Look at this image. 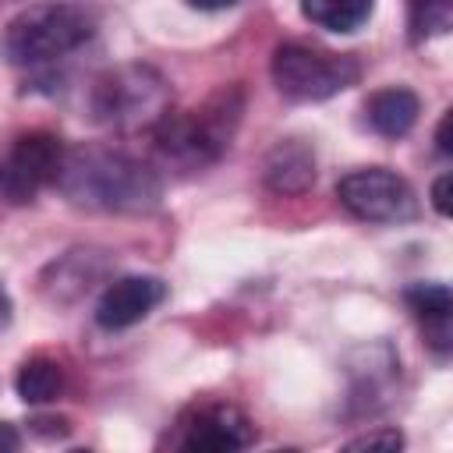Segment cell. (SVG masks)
Segmentation results:
<instances>
[{
  "label": "cell",
  "mask_w": 453,
  "mask_h": 453,
  "mask_svg": "<svg viewBox=\"0 0 453 453\" xmlns=\"http://www.w3.org/2000/svg\"><path fill=\"white\" fill-rule=\"evenodd\" d=\"M53 184L67 202L99 212H145L163 198V184L152 166L106 145L67 149Z\"/></svg>",
  "instance_id": "obj_1"
},
{
  "label": "cell",
  "mask_w": 453,
  "mask_h": 453,
  "mask_svg": "<svg viewBox=\"0 0 453 453\" xmlns=\"http://www.w3.org/2000/svg\"><path fill=\"white\" fill-rule=\"evenodd\" d=\"M241 110H244L241 88L226 85L216 96H209L198 110L166 113L152 127L156 152L180 170H202L230 149V138L241 124Z\"/></svg>",
  "instance_id": "obj_2"
},
{
  "label": "cell",
  "mask_w": 453,
  "mask_h": 453,
  "mask_svg": "<svg viewBox=\"0 0 453 453\" xmlns=\"http://www.w3.org/2000/svg\"><path fill=\"white\" fill-rule=\"evenodd\" d=\"M92 32V14H85L78 4H35L7 21L0 53L14 67H46L85 46Z\"/></svg>",
  "instance_id": "obj_3"
},
{
  "label": "cell",
  "mask_w": 453,
  "mask_h": 453,
  "mask_svg": "<svg viewBox=\"0 0 453 453\" xmlns=\"http://www.w3.org/2000/svg\"><path fill=\"white\" fill-rule=\"evenodd\" d=\"M88 110L110 131H152L170 113V85L149 64H120L92 81Z\"/></svg>",
  "instance_id": "obj_4"
},
{
  "label": "cell",
  "mask_w": 453,
  "mask_h": 453,
  "mask_svg": "<svg viewBox=\"0 0 453 453\" xmlns=\"http://www.w3.org/2000/svg\"><path fill=\"white\" fill-rule=\"evenodd\" d=\"M273 85L294 103H322L361 78V64L350 53H329L308 42H280L269 60Z\"/></svg>",
  "instance_id": "obj_5"
},
{
  "label": "cell",
  "mask_w": 453,
  "mask_h": 453,
  "mask_svg": "<svg viewBox=\"0 0 453 453\" xmlns=\"http://www.w3.org/2000/svg\"><path fill=\"white\" fill-rule=\"evenodd\" d=\"M336 198L350 216L365 223H407L418 216L414 188L386 166L350 170L347 177H340Z\"/></svg>",
  "instance_id": "obj_6"
},
{
  "label": "cell",
  "mask_w": 453,
  "mask_h": 453,
  "mask_svg": "<svg viewBox=\"0 0 453 453\" xmlns=\"http://www.w3.org/2000/svg\"><path fill=\"white\" fill-rule=\"evenodd\" d=\"M64 152L67 149L53 131L21 134L11 149V156L0 163V191L11 202H32L46 184L57 180Z\"/></svg>",
  "instance_id": "obj_7"
},
{
  "label": "cell",
  "mask_w": 453,
  "mask_h": 453,
  "mask_svg": "<svg viewBox=\"0 0 453 453\" xmlns=\"http://www.w3.org/2000/svg\"><path fill=\"white\" fill-rule=\"evenodd\" d=\"M255 425L251 418L234 407V403H195L191 411L180 414L177 435L170 439L180 449H198V453H234L251 446Z\"/></svg>",
  "instance_id": "obj_8"
},
{
  "label": "cell",
  "mask_w": 453,
  "mask_h": 453,
  "mask_svg": "<svg viewBox=\"0 0 453 453\" xmlns=\"http://www.w3.org/2000/svg\"><path fill=\"white\" fill-rule=\"evenodd\" d=\"M166 297V283L159 276H120L113 280L99 304H96V322L99 329H127L134 322H142L145 315H152Z\"/></svg>",
  "instance_id": "obj_9"
},
{
  "label": "cell",
  "mask_w": 453,
  "mask_h": 453,
  "mask_svg": "<svg viewBox=\"0 0 453 453\" xmlns=\"http://www.w3.org/2000/svg\"><path fill=\"white\" fill-rule=\"evenodd\" d=\"M418 113H421V99L407 85H386L372 92L365 103V120L382 138H403L418 124Z\"/></svg>",
  "instance_id": "obj_10"
},
{
  "label": "cell",
  "mask_w": 453,
  "mask_h": 453,
  "mask_svg": "<svg viewBox=\"0 0 453 453\" xmlns=\"http://www.w3.org/2000/svg\"><path fill=\"white\" fill-rule=\"evenodd\" d=\"M407 308L414 311V319L421 322L425 340L446 354L449 350V315H453V297L446 283H414L407 287Z\"/></svg>",
  "instance_id": "obj_11"
},
{
  "label": "cell",
  "mask_w": 453,
  "mask_h": 453,
  "mask_svg": "<svg viewBox=\"0 0 453 453\" xmlns=\"http://www.w3.org/2000/svg\"><path fill=\"white\" fill-rule=\"evenodd\" d=\"M265 184L280 195H301L315 184V156L301 142H280L265 159Z\"/></svg>",
  "instance_id": "obj_12"
},
{
  "label": "cell",
  "mask_w": 453,
  "mask_h": 453,
  "mask_svg": "<svg viewBox=\"0 0 453 453\" xmlns=\"http://www.w3.org/2000/svg\"><path fill=\"white\" fill-rule=\"evenodd\" d=\"M67 386V375H64V365L50 354H32L21 361L18 375H14V389L25 403H50L64 393Z\"/></svg>",
  "instance_id": "obj_13"
},
{
  "label": "cell",
  "mask_w": 453,
  "mask_h": 453,
  "mask_svg": "<svg viewBox=\"0 0 453 453\" xmlns=\"http://www.w3.org/2000/svg\"><path fill=\"white\" fill-rule=\"evenodd\" d=\"M375 11V0H301V14L326 32H357Z\"/></svg>",
  "instance_id": "obj_14"
},
{
  "label": "cell",
  "mask_w": 453,
  "mask_h": 453,
  "mask_svg": "<svg viewBox=\"0 0 453 453\" xmlns=\"http://www.w3.org/2000/svg\"><path fill=\"white\" fill-rule=\"evenodd\" d=\"M407 18L414 39L446 35L453 25V0H407Z\"/></svg>",
  "instance_id": "obj_15"
},
{
  "label": "cell",
  "mask_w": 453,
  "mask_h": 453,
  "mask_svg": "<svg viewBox=\"0 0 453 453\" xmlns=\"http://www.w3.org/2000/svg\"><path fill=\"white\" fill-rule=\"evenodd\" d=\"M403 435L396 428H379V432H365L357 439L347 442V449H400Z\"/></svg>",
  "instance_id": "obj_16"
},
{
  "label": "cell",
  "mask_w": 453,
  "mask_h": 453,
  "mask_svg": "<svg viewBox=\"0 0 453 453\" xmlns=\"http://www.w3.org/2000/svg\"><path fill=\"white\" fill-rule=\"evenodd\" d=\"M449 173H442L435 184H432V205H435V212L439 216H449Z\"/></svg>",
  "instance_id": "obj_17"
},
{
  "label": "cell",
  "mask_w": 453,
  "mask_h": 453,
  "mask_svg": "<svg viewBox=\"0 0 453 453\" xmlns=\"http://www.w3.org/2000/svg\"><path fill=\"white\" fill-rule=\"evenodd\" d=\"M18 446H21L18 428H14V425H7V421H0V453H11V449H18Z\"/></svg>",
  "instance_id": "obj_18"
},
{
  "label": "cell",
  "mask_w": 453,
  "mask_h": 453,
  "mask_svg": "<svg viewBox=\"0 0 453 453\" xmlns=\"http://www.w3.org/2000/svg\"><path fill=\"white\" fill-rule=\"evenodd\" d=\"M435 145H439V152H442V156H449V110H446V113H442V120H439Z\"/></svg>",
  "instance_id": "obj_19"
},
{
  "label": "cell",
  "mask_w": 453,
  "mask_h": 453,
  "mask_svg": "<svg viewBox=\"0 0 453 453\" xmlns=\"http://www.w3.org/2000/svg\"><path fill=\"white\" fill-rule=\"evenodd\" d=\"M188 7H198V11H226V7H234L237 0H184Z\"/></svg>",
  "instance_id": "obj_20"
},
{
  "label": "cell",
  "mask_w": 453,
  "mask_h": 453,
  "mask_svg": "<svg viewBox=\"0 0 453 453\" xmlns=\"http://www.w3.org/2000/svg\"><path fill=\"white\" fill-rule=\"evenodd\" d=\"M11 319H14V304H11V294L0 287V329H7Z\"/></svg>",
  "instance_id": "obj_21"
}]
</instances>
